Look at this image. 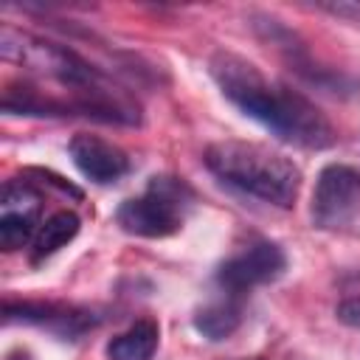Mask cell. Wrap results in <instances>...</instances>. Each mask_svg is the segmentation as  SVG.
Returning a JSON list of instances; mask_svg holds the SVG:
<instances>
[{"instance_id":"1","label":"cell","mask_w":360,"mask_h":360,"mask_svg":"<svg viewBox=\"0 0 360 360\" xmlns=\"http://www.w3.org/2000/svg\"><path fill=\"white\" fill-rule=\"evenodd\" d=\"M208 73L239 112L259 121L284 143L301 149H326L338 141L332 121L315 107V101L287 84L270 82L245 56L217 51L208 59Z\"/></svg>"},{"instance_id":"2","label":"cell","mask_w":360,"mask_h":360,"mask_svg":"<svg viewBox=\"0 0 360 360\" xmlns=\"http://www.w3.org/2000/svg\"><path fill=\"white\" fill-rule=\"evenodd\" d=\"M202 158L211 174L262 202L290 208L298 197L301 169L270 146L250 141H217Z\"/></svg>"},{"instance_id":"3","label":"cell","mask_w":360,"mask_h":360,"mask_svg":"<svg viewBox=\"0 0 360 360\" xmlns=\"http://www.w3.org/2000/svg\"><path fill=\"white\" fill-rule=\"evenodd\" d=\"M194 191L180 177H152L141 197H129L118 205L115 222L121 231L141 239H163L183 228L186 208L191 205Z\"/></svg>"},{"instance_id":"4","label":"cell","mask_w":360,"mask_h":360,"mask_svg":"<svg viewBox=\"0 0 360 360\" xmlns=\"http://www.w3.org/2000/svg\"><path fill=\"white\" fill-rule=\"evenodd\" d=\"M312 225L338 231L360 217V172L346 163H326L312 188Z\"/></svg>"},{"instance_id":"5","label":"cell","mask_w":360,"mask_h":360,"mask_svg":"<svg viewBox=\"0 0 360 360\" xmlns=\"http://www.w3.org/2000/svg\"><path fill=\"white\" fill-rule=\"evenodd\" d=\"M284 270H287V253L281 250V245L270 239H259L242 248L239 253L228 256L217 267V284L225 290V295L242 298L253 287L276 281Z\"/></svg>"},{"instance_id":"6","label":"cell","mask_w":360,"mask_h":360,"mask_svg":"<svg viewBox=\"0 0 360 360\" xmlns=\"http://www.w3.org/2000/svg\"><path fill=\"white\" fill-rule=\"evenodd\" d=\"M3 315L8 323H31L42 326L59 338H82L98 326V315L93 309L62 304V301H6Z\"/></svg>"},{"instance_id":"7","label":"cell","mask_w":360,"mask_h":360,"mask_svg":"<svg viewBox=\"0 0 360 360\" xmlns=\"http://www.w3.org/2000/svg\"><path fill=\"white\" fill-rule=\"evenodd\" d=\"M68 152H70L73 166L96 186L118 183L132 169V163L121 146H115L98 135H90V132H76L68 143Z\"/></svg>"},{"instance_id":"8","label":"cell","mask_w":360,"mask_h":360,"mask_svg":"<svg viewBox=\"0 0 360 360\" xmlns=\"http://www.w3.org/2000/svg\"><path fill=\"white\" fill-rule=\"evenodd\" d=\"M3 112L8 115H37V118H65L73 115L68 98L48 96L34 84H6Z\"/></svg>"},{"instance_id":"9","label":"cell","mask_w":360,"mask_h":360,"mask_svg":"<svg viewBox=\"0 0 360 360\" xmlns=\"http://www.w3.org/2000/svg\"><path fill=\"white\" fill-rule=\"evenodd\" d=\"M79 228H82V219H79L76 211H68L65 208V211L51 214L39 225V231H37V236L31 242V262L39 264V262L51 259L53 253H59L62 248H68L79 236Z\"/></svg>"},{"instance_id":"10","label":"cell","mask_w":360,"mask_h":360,"mask_svg":"<svg viewBox=\"0 0 360 360\" xmlns=\"http://www.w3.org/2000/svg\"><path fill=\"white\" fill-rule=\"evenodd\" d=\"M158 343H160L158 321L141 318L107 343V357L110 360H152L158 352Z\"/></svg>"},{"instance_id":"11","label":"cell","mask_w":360,"mask_h":360,"mask_svg":"<svg viewBox=\"0 0 360 360\" xmlns=\"http://www.w3.org/2000/svg\"><path fill=\"white\" fill-rule=\"evenodd\" d=\"M191 323L205 340H214V343L225 340L242 326V304L233 295H225L219 301H208L205 307H200L194 312Z\"/></svg>"},{"instance_id":"12","label":"cell","mask_w":360,"mask_h":360,"mask_svg":"<svg viewBox=\"0 0 360 360\" xmlns=\"http://www.w3.org/2000/svg\"><path fill=\"white\" fill-rule=\"evenodd\" d=\"M39 225H42L39 214L34 211H3L0 214V248L6 253L25 248L28 242H34Z\"/></svg>"},{"instance_id":"13","label":"cell","mask_w":360,"mask_h":360,"mask_svg":"<svg viewBox=\"0 0 360 360\" xmlns=\"http://www.w3.org/2000/svg\"><path fill=\"white\" fill-rule=\"evenodd\" d=\"M318 11H326L329 17L346 20L349 25L360 28V0H335V3H318Z\"/></svg>"},{"instance_id":"14","label":"cell","mask_w":360,"mask_h":360,"mask_svg":"<svg viewBox=\"0 0 360 360\" xmlns=\"http://www.w3.org/2000/svg\"><path fill=\"white\" fill-rule=\"evenodd\" d=\"M335 315H338V321H340L343 326L360 332V298H343V301L335 307Z\"/></svg>"},{"instance_id":"15","label":"cell","mask_w":360,"mask_h":360,"mask_svg":"<svg viewBox=\"0 0 360 360\" xmlns=\"http://www.w3.org/2000/svg\"><path fill=\"white\" fill-rule=\"evenodd\" d=\"M6 360H31V354H28V352H22V349H17V352H8V354H6Z\"/></svg>"}]
</instances>
